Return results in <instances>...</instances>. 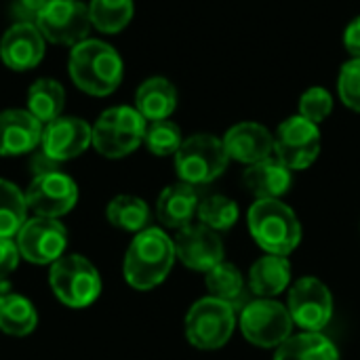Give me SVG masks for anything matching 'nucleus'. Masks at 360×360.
<instances>
[{"label":"nucleus","instance_id":"obj_1","mask_svg":"<svg viewBox=\"0 0 360 360\" xmlns=\"http://www.w3.org/2000/svg\"><path fill=\"white\" fill-rule=\"evenodd\" d=\"M70 78L72 82L93 97H105L114 93L124 74L122 57L118 51L101 40L86 38L70 51Z\"/></svg>","mask_w":360,"mask_h":360},{"label":"nucleus","instance_id":"obj_2","mask_svg":"<svg viewBox=\"0 0 360 360\" xmlns=\"http://www.w3.org/2000/svg\"><path fill=\"white\" fill-rule=\"evenodd\" d=\"M175 243L160 228L141 230L127 249L124 278L137 291L158 287L175 264Z\"/></svg>","mask_w":360,"mask_h":360},{"label":"nucleus","instance_id":"obj_3","mask_svg":"<svg viewBox=\"0 0 360 360\" xmlns=\"http://www.w3.org/2000/svg\"><path fill=\"white\" fill-rule=\"evenodd\" d=\"M253 240L268 255H291L302 243L297 213L283 200H255L247 213Z\"/></svg>","mask_w":360,"mask_h":360},{"label":"nucleus","instance_id":"obj_4","mask_svg":"<svg viewBox=\"0 0 360 360\" xmlns=\"http://www.w3.org/2000/svg\"><path fill=\"white\" fill-rule=\"evenodd\" d=\"M146 129L148 120L135 108H110L93 124V148L105 158H124L143 143Z\"/></svg>","mask_w":360,"mask_h":360},{"label":"nucleus","instance_id":"obj_5","mask_svg":"<svg viewBox=\"0 0 360 360\" xmlns=\"http://www.w3.org/2000/svg\"><path fill=\"white\" fill-rule=\"evenodd\" d=\"M238 325L236 310L215 297L198 300L186 314V340L198 350H219L230 340Z\"/></svg>","mask_w":360,"mask_h":360},{"label":"nucleus","instance_id":"obj_6","mask_svg":"<svg viewBox=\"0 0 360 360\" xmlns=\"http://www.w3.org/2000/svg\"><path fill=\"white\" fill-rule=\"evenodd\" d=\"M238 329L251 346L276 350L293 335V319L287 306H283L281 302L257 297L243 306L238 316Z\"/></svg>","mask_w":360,"mask_h":360},{"label":"nucleus","instance_id":"obj_7","mask_svg":"<svg viewBox=\"0 0 360 360\" xmlns=\"http://www.w3.org/2000/svg\"><path fill=\"white\" fill-rule=\"evenodd\" d=\"M228 152L224 141L209 133H196L184 139L175 154V171L184 184L207 186L224 175L228 169Z\"/></svg>","mask_w":360,"mask_h":360},{"label":"nucleus","instance_id":"obj_8","mask_svg":"<svg viewBox=\"0 0 360 360\" xmlns=\"http://www.w3.org/2000/svg\"><path fill=\"white\" fill-rule=\"evenodd\" d=\"M49 283L55 297L70 308H86L101 293V276L82 255H63L51 264Z\"/></svg>","mask_w":360,"mask_h":360},{"label":"nucleus","instance_id":"obj_9","mask_svg":"<svg viewBox=\"0 0 360 360\" xmlns=\"http://www.w3.org/2000/svg\"><path fill=\"white\" fill-rule=\"evenodd\" d=\"M287 310L302 331L323 333L333 319L331 289L316 276H302L289 287Z\"/></svg>","mask_w":360,"mask_h":360},{"label":"nucleus","instance_id":"obj_10","mask_svg":"<svg viewBox=\"0 0 360 360\" xmlns=\"http://www.w3.org/2000/svg\"><path fill=\"white\" fill-rule=\"evenodd\" d=\"M321 154V129L304 116H289L274 135V156L291 171H304Z\"/></svg>","mask_w":360,"mask_h":360},{"label":"nucleus","instance_id":"obj_11","mask_svg":"<svg viewBox=\"0 0 360 360\" xmlns=\"http://www.w3.org/2000/svg\"><path fill=\"white\" fill-rule=\"evenodd\" d=\"M44 40L76 46L86 40L91 30L89 6L80 0H51L34 19Z\"/></svg>","mask_w":360,"mask_h":360},{"label":"nucleus","instance_id":"obj_12","mask_svg":"<svg viewBox=\"0 0 360 360\" xmlns=\"http://www.w3.org/2000/svg\"><path fill=\"white\" fill-rule=\"evenodd\" d=\"M68 232L57 219L51 217L36 215L34 219H27L17 232V249L30 264H55L59 257H63Z\"/></svg>","mask_w":360,"mask_h":360},{"label":"nucleus","instance_id":"obj_13","mask_svg":"<svg viewBox=\"0 0 360 360\" xmlns=\"http://www.w3.org/2000/svg\"><path fill=\"white\" fill-rule=\"evenodd\" d=\"M23 194H25L27 209H32L38 217H51V219L70 213L78 200V188L74 179L61 171H49L36 175Z\"/></svg>","mask_w":360,"mask_h":360},{"label":"nucleus","instance_id":"obj_14","mask_svg":"<svg viewBox=\"0 0 360 360\" xmlns=\"http://www.w3.org/2000/svg\"><path fill=\"white\" fill-rule=\"evenodd\" d=\"M175 257L190 270L196 272H209L217 264L224 262L226 249L221 243L219 232L207 228V226H186L177 230L175 236Z\"/></svg>","mask_w":360,"mask_h":360},{"label":"nucleus","instance_id":"obj_15","mask_svg":"<svg viewBox=\"0 0 360 360\" xmlns=\"http://www.w3.org/2000/svg\"><path fill=\"white\" fill-rule=\"evenodd\" d=\"M93 143V127L74 116H59L42 127V152L55 160H72Z\"/></svg>","mask_w":360,"mask_h":360},{"label":"nucleus","instance_id":"obj_16","mask_svg":"<svg viewBox=\"0 0 360 360\" xmlns=\"http://www.w3.org/2000/svg\"><path fill=\"white\" fill-rule=\"evenodd\" d=\"M44 57V36L34 21H15L0 40V59L8 70L27 72Z\"/></svg>","mask_w":360,"mask_h":360},{"label":"nucleus","instance_id":"obj_17","mask_svg":"<svg viewBox=\"0 0 360 360\" xmlns=\"http://www.w3.org/2000/svg\"><path fill=\"white\" fill-rule=\"evenodd\" d=\"M230 160L240 165H255L274 156V135L259 122H238L221 137Z\"/></svg>","mask_w":360,"mask_h":360},{"label":"nucleus","instance_id":"obj_18","mask_svg":"<svg viewBox=\"0 0 360 360\" xmlns=\"http://www.w3.org/2000/svg\"><path fill=\"white\" fill-rule=\"evenodd\" d=\"M42 122L27 110L0 112V156L32 152L42 139Z\"/></svg>","mask_w":360,"mask_h":360},{"label":"nucleus","instance_id":"obj_19","mask_svg":"<svg viewBox=\"0 0 360 360\" xmlns=\"http://www.w3.org/2000/svg\"><path fill=\"white\" fill-rule=\"evenodd\" d=\"M243 184L255 196V200H281L293 186V171L276 156H270L247 167Z\"/></svg>","mask_w":360,"mask_h":360},{"label":"nucleus","instance_id":"obj_20","mask_svg":"<svg viewBox=\"0 0 360 360\" xmlns=\"http://www.w3.org/2000/svg\"><path fill=\"white\" fill-rule=\"evenodd\" d=\"M200 196L194 186L190 184H173L167 186L158 200H156V217L162 226L171 230H181L192 224L194 215L198 213Z\"/></svg>","mask_w":360,"mask_h":360},{"label":"nucleus","instance_id":"obj_21","mask_svg":"<svg viewBox=\"0 0 360 360\" xmlns=\"http://www.w3.org/2000/svg\"><path fill=\"white\" fill-rule=\"evenodd\" d=\"M249 291L255 297L274 300L291 287V264L283 255H264L249 270Z\"/></svg>","mask_w":360,"mask_h":360},{"label":"nucleus","instance_id":"obj_22","mask_svg":"<svg viewBox=\"0 0 360 360\" xmlns=\"http://www.w3.org/2000/svg\"><path fill=\"white\" fill-rule=\"evenodd\" d=\"M177 108V89L165 76L143 80L135 93V110L148 120H167Z\"/></svg>","mask_w":360,"mask_h":360},{"label":"nucleus","instance_id":"obj_23","mask_svg":"<svg viewBox=\"0 0 360 360\" xmlns=\"http://www.w3.org/2000/svg\"><path fill=\"white\" fill-rule=\"evenodd\" d=\"M205 285L211 297L230 304L234 310H243V306L249 302V283L245 281L243 272L226 259L207 272Z\"/></svg>","mask_w":360,"mask_h":360},{"label":"nucleus","instance_id":"obj_24","mask_svg":"<svg viewBox=\"0 0 360 360\" xmlns=\"http://www.w3.org/2000/svg\"><path fill=\"white\" fill-rule=\"evenodd\" d=\"M274 360H340V350L327 335L302 331L276 348Z\"/></svg>","mask_w":360,"mask_h":360},{"label":"nucleus","instance_id":"obj_25","mask_svg":"<svg viewBox=\"0 0 360 360\" xmlns=\"http://www.w3.org/2000/svg\"><path fill=\"white\" fill-rule=\"evenodd\" d=\"M65 105V89L55 78H40L27 89V112L42 124L57 120Z\"/></svg>","mask_w":360,"mask_h":360},{"label":"nucleus","instance_id":"obj_26","mask_svg":"<svg viewBox=\"0 0 360 360\" xmlns=\"http://www.w3.org/2000/svg\"><path fill=\"white\" fill-rule=\"evenodd\" d=\"M38 325V314L34 304L19 295V293H6L0 300V331L6 335L23 338L30 335Z\"/></svg>","mask_w":360,"mask_h":360},{"label":"nucleus","instance_id":"obj_27","mask_svg":"<svg viewBox=\"0 0 360 360\" xmlns=\"http://www.w3.org/2000/svg\"><path fill=\"white\" fill-rule=\"evenodd\" d=\"M105 215L114 228L124 230V232H135V234L146 230L150 224L148 205L141 198L131 196V194H120V196L112 198L105 209Z\"/></svg>","mask_w":360,"mask_h":360},{"label":"nucleus","instance_id":"obj_28","mask_svg":"<svg viewBox=\"0 0 360 360\" xmlns=\"http://www.w3.org/2000/svg\"><path fill=\"white\" fill-rule=\"evenodd\" d=\"M135 13L133 0H91L89 15L91 25L103 34H118L122 32Z\"/></svg>","mask_w":360,"mask_h":360},{"label":"nucleus","instance_id":"obj_29","mask_svg":"<svg viewBox=\"0 0 360 360\" xmlns=\"http://www.w3.org/2000/svg\"><path fill=\"white\" fill-rule=\"evenodd\" d=\"M27 221L25 194L11 181L0 179V238L15 236Z\"/></svg>","mask_w":360,"mask_h":360},{"label":"nucleus","instance_id":"obj_30","mask_svg":"<svg viewBox=\"0 0 360 360\" xmlns=\"http://www.w3.org/2000/svg\"><path fill=\"white\" fill-rule=\"evenodd\" d=\"M196 215L202 226H207L215 232H224V230H230L236 226V221L240 217V209L232 198L221 196V194H211V196L200 198Z\"/></svg>","mask_w":360,"mask_h":360},{"label":"nucleus","instance_id":"obj_31","mask_svg":"<svg viewBox=\"0 0 360 360\" xmlns=\"http://www.w3.org/2000/svg\"><path fill=\"white\" fill-rule=\"evenodd\" d=\"M143 143L154 156H175L184 143L181 129L175 122H171L169 118L150 122L146 129Z\"/></svg>","mask_w":360,"mask_h":360},{"label":"nucleus","instance_id":"obj_32","mask_svg":"<svg viewBox=\"0 0 360 360\" xmlns=\"http://www.w3.org/2000/svg\"><path fill=\"white\" fill-rule=\"evenodd\" d=\"M331 112H333V97L323 86H310L300 97V116H304L306 120L314 124H321L323 120H327Z\"/></svg>","mask_w":360,"mask_h":360},{"label":"nucleus","instance_id":"obj_33","mask_svg":"<svg viewBox=\"0 0 360 360\" xmlns=\"http://www.w3.org/2000/svg\"><path fill=\"white\" fill-rule=\"evenodd\" d=\"M338 95L346 108L360 114V59H350L342 65L338 76Z\"/></svg>","mask_w":360,"mask_h":360},{"label":"nucleus","instance_id":"obj_34","mask_svg":"<svg viewBox=\"0 0 360 360\" xmlns=\"http://www.w3.org/2000/svg\"><path fill=\"white\" fill-rule=\"evenodd\" d=\"M19 249L17 243H13L11 238H0V283H8L11 272L17 268L19 264Z\"/></svg>","mask_w":360,"mask_h":360},{"label":"nucleus","instance_id":"obj_35","mask_svg":"<svg viewBox=\"0 0 360 360\" xmlns=\"http://www.w3.org/2000/svg\"><path fill=\"white\" fill-rule=\"evenodd\" d=\"M344 46L352 59H360V15L354 17L344 30Z\"/></svg>","mask_w":360,"mask_h":360},{"label":"nucleus","instance_id":"obj_36","mask_svg":"<svg viewBox=\"0 0 360 360\" xmlns=\"http://www.w3.org/2000/svg\"><path fill=\"white\" fill-rule=\"evenodd\" d=\"M51 0H17V4H15V11L17 13H21V21H34L36 19V15L49 4Z\"/></svg>","mask_w":360,"mask_h":360},{"label":"nucleus","instance_id":"obj_37","mask_svg":"<svg viewBox=\"0 0 360 360\" xmlns=\"http://www.w3.org/2000/svg\"><path fill=\"white\" fill-rule=\"evenodd\" d=\"M8 293V283H0V300Z\"/></svg>","mask_w":360,"mask_h":360}]
</instances>
